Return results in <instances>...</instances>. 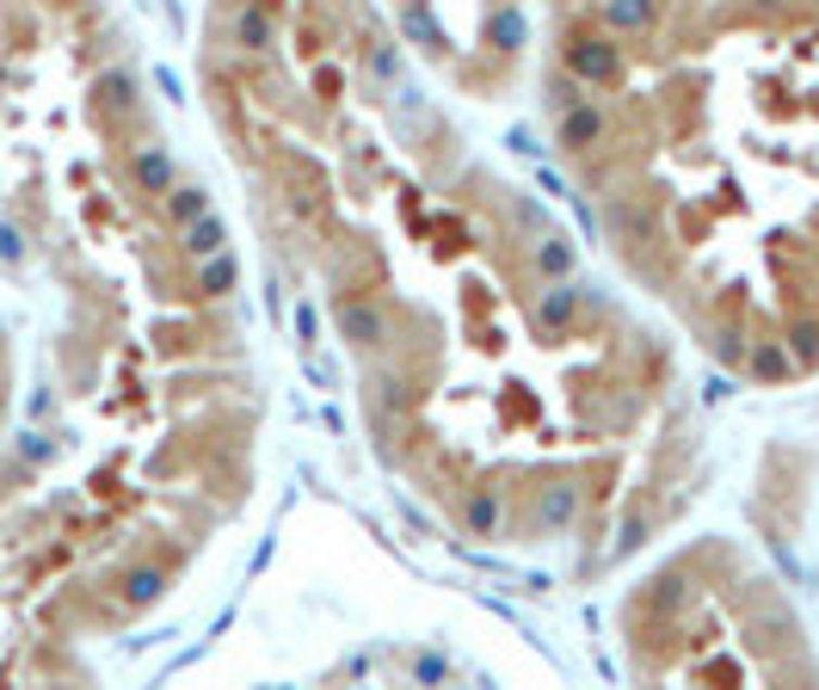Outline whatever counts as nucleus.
Wrapping results in <instances>:
<instances>
[{"instance_id":"obj_1","label":"nucleus","mask_w":819,"mask_h":690,"mask_svg":"<svg viewBox=\"0 0 819 690\" xmlns=\"http://www.w3.org/2000/svg\"><path fill=\"white\" fill-rule=\"evenodd\" d=\"M567 75L573 80H616L623 75V50H616V38H573L567 43Z\"/></svg>"},{"instance_id":"obj_2","label":"nucleus","mask_w":819,"mask_h":690,"mask_svg":"<svg viewBox=\"0 0 819 690\" xmlns=\"http://www.w3.org/2000/svg\"><path fill=\"white\" fill-rule=\"evenodd\" d=\"M130 192H142V197H167L172 186H179V173H172V161H167V149L161 142H142V149H130Z\"/></svg>"},{"instance_id":"obj_3","label":"nucleus","mask_w":819,"mask_h":690,"mask_svg":"<svg viewBox=\"0 0 819 690\" xmlns=\"http://www.w3.org/2000/svg\"><path fill=\"white\" fill-rule=\"evenodd\" d=\"M234 43H241L247 56H266L271 43H278V25H271V7H266V0L234 7Z\"/></svg>"},{"instance_id":"obj_4","label":"nucleus","mask_w":819,"mask_h":690,"mask_svg":"<svg viewBox=\"0 0 819 690\" xmlns=\"http://www.w3.org/2000/svg\"><path fill=\"white\" fill-rule=\"evenodd\" d=\"M161 592H167V567H154V561H136V567L117 574V598H124L130 611H149Z\"/></svg>"},{"instance_id":"obj_5","label":"nucleus","mask_w":819,"mask_h":690,"mask_svg":"<svg viewBox=\"0 0 819 690\" xmlns=\"http://www.w3.org/2000/svg\"><path fill=\"white\" fill-rule=\"evenodd\" d=\"M591 142H604V112L586 105V99H573L561 112V149H591Z\"/></svg>"},{"instance_id":"obj_6","label":"nucleus","mask_w":819,"mask_h":690,"mask_svg":"<svg viewBox=\"0 0 819 690\" xmlns=\"http://www.w3.org/2000/svg\"><path fill=\"white\" fill-rule=\"evenodd\" d=\"M598 13H604V25L610 31H653V20H660V0H604V7H598Z\"/></svg>"},{"instance_id":"obj_7","label":"nucleus","mask_w":819,"mask_h":690,"mask_svg":"<svg viewBox=\"0 0 819 690\" xmlns=\"http://www.w3.org/2000/svg\"><path fill=\"white\" fill-rule=\"evenodd\" d=\"M573 512H579V487H573V481H554V487H542V499H536V524H542V531H561V524H573Z\"/></svg>"},{"instance_id":"obj_8","label":"nucleus","mask_w":819,"mask_h":690,"mask_svg":"<svg viewBox=\"0 0 819 690\" xmlns=\"http://www.w3.org/2000/svg\"><path fill=\"white\" fill-rule=\"evenodd\" d=\"M340 333H345L351 345H376L382 333H388V321H382L376 303H345V308H340Z\"/></svg>"},{"instance_id":"obj_9","label":"nucleus","mask_w":819,"mask_h":690,"mask_svg":"<svg viewBox=\"0 0 819 690\" xmlns=\"http://www.w3.org/2000/svg\"><path fill=\"white\" fill-rule=\"evenodd\" d=\"M179 247H185L191 259H210V253L229 247V229H222V222H216L210 210H204L197 222H185V229H179Z\"/></svg>"},{"instance_id":"obj_10","label":"nucleus","mask_w":819,"mask_h":690,"mask_svg":"<svg viewBox=\"0 0 819 690\" xmlns=\"http://www.w3.org/2000/svg\"><path fill=\"white\" fill-rule=\"evenodd\" d=\"M573 308H579V290H573L567 278H554V284L542 290V303H536V321L549 327V333H561V327L573 321Z\"/></svg>"},{"instance_id":"obj_11","label":"nucleus","mask_w":819,"mask_h":690,"mask_svg":"<svg viewBox=\"0 0 819 690\" xmlns=\"http://www.w3.org/2000/svg\"><path fill=\"white\" fill-rule=\"evenodd\" d=\"M745 370H752L758 383H782V376H789V370H801V365L782 352V345H752V352H745Z\"/></svg>"},{"instance_id":"obj_12","label":"nucleus","mask_w":819,"mask_h":690,"mask_svg":"<svg viewBox=\"0 0 819 690\" xmlns=\"http://www.w3.org/2000/svg\"><path fill=\"white\" fill-rule=\"evenodd\" d=\"M234 278H241V271H234V253H210V259H197V290H204V296H229Z\"/></svg>"},{"instance_id":"obj_13","label":"nucleus","mask_w":819,"mask_h":690,"mask_svg":"<svg viewBox=\"0 0 819 690\" xmlns=\"http://www.w3.org/2000/svg\"><path fill=\"white\" fill-rule=\"evenodd\" d=\"M161 204H167V222H172V229H185V222H197V216L210 210V197L197 192V186H172Z\"/></svg>"},{"instance_id":"obj_14","label":"nucleus","mask_w":819,"mask_h":690,"mask_svg":"<svg viewBox=\"0 0 819 690\" xmlns=\"http://www.w3.org/2000/svg\"><path fill=\"white\" fill-rule=\"evenodd\" d=\"M610 229H616V241H623V234H635V241H653V234H660V216L641 210V204H616V210H610Z\"/></svg>"},{"instance_id":"obj_15","label":"nucleus","mask_w":819,"mask_h":690,"mask_svg":"<svg viewBox=\"0 0 819 690\" xmlns=\"http://www.w3.org/2000/svg\"><path fill=\"white\" fill-rule=\"evenodd\" d=\"M536 271H542V278H573V241H567V234H542V247H536Z\"/></svg>"},{"instance_id":"obj_16","label":"nucleus","mask_w":819,"mask_h":690,"mask_svg":"<svg viewBox=\"0 0 819 690\" xmlns=\"http://www.w3.org/2000/svg\"><path fill=\"white\" fill-rule=\"evenodd\" d=\"M789 358H795L801 370L819 365V321H795V327H789Z\"/></svg>"},{"instance_id":"obj_17","label":"nucleus","mask_w":819,"mask_h":690,"mask_svg":"<svg viewBox=\"0 0 819 690\" xmlns=\"http://www.w3.org/2000/svg\"><path fill=\"white\" fill-rule=\"evenodd\" d=\"M487 43H499V50H517V43H524V13H512V7H506V13H494V20H487Z\"/></svg>"},{"instance_id":"obj_18","label":"nucleus","mask_w":819,"mask_h":690,"mask_svg":"<svg viewBox=\"0 0 819 690\" xmlns=\"http://www.w3.org/2000/svg\"><path fill=\"white\" fill-rule=\"evenodd\" d=\"M494 524H499V499L494 494H475V499H469V531H475V537H494Z\"/></svg>"},{"instance_id":"obj_19","label":"nucleus","mask_w":819,"mask_h":690,"mask_svg":"<svg viewBox=\"0 0 819 690\" xmlns=\"http://www.w3.org/2000/svg\"><path fill=\"white\" fill-rule=\"evenodd\" d=\"M363 68H370V80H395V75H400L395 43H370V56H363Z\"/></svg>"},{"instance_id":"obj_20","label":"nucleus","mask_w":819,"mask_h":690,"mask_svg":"<svg viewBox=\"0 0 819 690\" xmlns=\"http://www.w3.org/2000/svg\"><path fill=\"white\" fill-rule=\"evenodd\" d=\"M745 352H752V345H745L740 327H721V333H715V358H721V365H745Z\"/></svg>"},{"instance_id":"obj_21","label":"nucleus","mask_w":819,"mask_h":690,"mask_svg":"<svg viewBox=\"0 0 819 690\" xmlns=\"http://www.w3.org/2000/svg\"><path fill=\"white\" fill-rule=\"evenodd\" d=\"M376 407H382V413H395V407H400V383H395V376H370V413H376Z\"/></svg>"},{"instance_id":"obj_22","label":"nucleus","mask_w":819,"mask_h":690,"mask_svg":"<svg viewBox=\"0 0 819 690\" xmlns=\"http://www.w3.org/2000/svg\"><path fill=\"white\" fill-rule=\"evenodd\" d=\"M653 604L666 611V604H684V574H660L653 579Z\"/></svg>"},{"instance_id":"obj_23","label":"nucleus","mask_w":819,"mask_h":690,"mask_svg":"<svg viewBox=\"0 0 819 690\" xmlns=\"http://www.w3.org/2000/svg\"><path fill=\"white\" fill-rule=\"evenodd\" d=\"M400 25H407V38H413V43H438V25L425 20L420 7H407V20H400Z\"/></svg>"},{"instance_id":"obj_24","label":"nucleus","mask_w":819,"mask_h":690,"mask_svg":"<svg viewBox=\"0 0 819 690\" xmlns=\"http://www.w3.org/2000/svg\"><path fill=\"white\" fill-rule=\"evenodd\" d=\"M641 537H648V518L635 512L629 524H623V531H616V555H629V549H641Z\"/></svg>"},{"instance_id":"obj_25","label":"nucleus","mask_w":819,"mask_h":690,"mask_svg":"<svg viewBox=\"0 0 819 690\" xmlns=\"http://www.w3.org/2000/svg\"><path fill=\"white\" fill-rule=\"evenodd\" d=\"M0 425H7V383H0Z\"/></svg>"},{"instance_id":"obj_26","label":"nucleus","mask_w":819,"mask_h":690,"mask_svg":"<svg viewBox=\"0 0 819 690\" xmlns=\"http://www.w3.org/2000/svg\"><path fill=\"white\" fill-rule=\"evenodd\" d=\"M407 7H425V0H407Z\"/></svg>"},{"instance_id":"obj_27","label":"nucleus","mask_w":819,"mask_h":690,"mask_svg":"<svg viewBox=\"0 0 819 690\" xmlns=\"http://www.w3.org/2000/svg\"><path fill=\"white\" fill-rule=\"evenodd\" d=\"M814 7H819V0H814Z\"/></svg>"}]
</instances>
